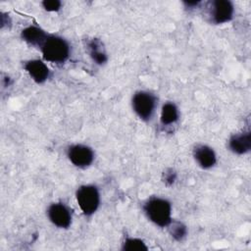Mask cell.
<instances>
[{
  "label": "cell",
  "mask_w": 251,
  "mask_h": 251,
  "mask_svg": "<svg viewBox=\"0 0 251 251\" xmlns=\"http://www.w3.org/2000/svg\"><path fill=\"white\" fill-rule=\"evenodd\" d=\"M164 182L166 185L171 186L175 183L176 179V173L173 170V169H169L164 173Z\"/></svg>",
  "instance_id": "obj_17"
},
{
  "label": "cell",
  "mask_w": 251,
  "mask_h": 251,
  "mask_svg": "<svg viewBox=\"0 0 251 251\" xmlns=\"http://www.w3.org/2000/svg\"><path fill=\"white\" fill-rule=\"evenodd\" d=\"M41 5L48 12H57L62 8V2L60 0H44L41 2Z\"/></svg>",
  "instance_id": "obj_16"
},
{
  "label": "cell",
  "mask_w": 251,
  "mask_h": 251,
  "mask_svg": "<svg viewBox=\"0 0 251 251\" xmlns=\"http://www.w3.org/2000/svg\"><path fill=\"white\" fill-rule=\"evenodd\" d=\"M86 50L91 60L97 65H104L108 61L103 42L98 38H91L86 43Z\"/></svg>",
  "instance_id": "obj_12"
},
{
  "label": "cell",
  "mask_w": 251,
  "mask_h": 251,
  "mask_svg": "<svg viewBox=\"0 0 251 251\" xmlns=\"http://www.w3.org/2000/svg\"><path fill=\"white\" fill-rule=\"evenodd\" d=\"M227 148L232 153L237 155H244L251 149V132L244 130L233 133L227 140Z\"/></svg>",
  "instance_id": "obj_10"
},
{
  "label": "cell",
  "mask_w": 251,
  "mask_h": 251,
  "mask_svg": "<svg viewBox=\"0 0 251 251\" xmlns=\"http://www.w3.org/2000/svg\"><path fill=\"white\" fill-rule=\"evenodd\" d=\"M123 251H147L148 247L145 242L137 237H126L122 243Z\"/></svg>",
  "instance_id": "obj_15"
},
{
  "label": "cell",
  "mask_w": 251,
  "mask_h": 251,
  "mask_svg": "<svg viewBox=\"0 0 251 251\" xmlns=\"http://www.w3.org/2000/svg\"><path fill=\"white\" fill-rule=\"evenodd\" d=\"M205 14L211 24H226L232 20L234 6L229 0H212L206 3Z\"/></svg>",
  "instance_id": "obj_5"
},
{
  "label": "cell",
  "mask_w": 251,
  "mask_h": 251,
  "mask_svg": "<svg viewBox=\"0 0 251 251\" xmlns=\"http://www.w3.org/2000/svg\"><path fill=\"white\" fill-rule=\"evenodd\" d=\"M192 155L197 165L203 170H209L217 163V155L214 149L206 144H196L193 147Z\"/></svg>",
  "instance_id": "obj_8"
},
{
  "label": "cell",
  "mask_w": 251,
  "mask_h": 251,
  "mask_svg": "<svg viewBox=\"0 0 251 251\" xmlns=\"http://www.w3.org/2000/svg\"><path fill=\"white\" fill-rule=\"evenodd\" d=\"M182 3H183V5L185 6V8H188V9H195V8H197L202 2H201V1H183Z\"/></svg>",
  "instance_id": "obj_18"
},
{
  "label": "cell",
  "mask_w": 251,
  "mask_h": 251,
  "mask_svg": "<svg viewBox=\"0 0 251 251\" xmlns=\"http://www.w3.org/2000/svg\"><path fill=\"white\" fill-rule=\"evenodd\" d=\"M76 203L85 216L93 215L100 205L99 189L94 184L80 185L75 191Z\"/></svg>",
  "instance_id": "obj_4"
},
{
  "label": "cell",
  "mask_w": 251,
  "mask_h": 251,
  "mask_svg": "<svg viewBox=\"0 0 251 251\" xmlns=\"http://www.w3.org/2000/svg\"><path fill=\"white\" fill-rule=\"evenodd\" d=\"M167 227L169 229L170 235L176 241H182L187 235V227L182 222L172 220Z\"/></svg>",
  "instance_id": "obj_14"
},
{
  "label": "cell",
  "mask_w": 251,
  "mask_h": 251,
  "mask_svg": "<svg viewBox=\"0 0 251 251\" xmlns=\"http://www.w3.org/2000/svg\"><path fill=\"white\" fill-rule=\"evenodd\" d=\"M49 33L37 25H28L21 31V37L27 44L34 46L38 49L42 46Z\"/></svg>",
  "instance_id": "obj_11"
},
{
  "label": "cell",
  "mask_w": 251,
  "mask_h": 251,
  "mask_svg": "<svg viewBox=\"0 0 251 251\" xmlns=\"http://www.w3.org/2000/svg\"><path fill=\"white\" fill-rule=\"evenodd\" d=\"M67 156L70 162L77 168L89 167L95 158L94 151L85 144H73L68 147Z\"/></svg>",
  "instance_id": "obj_6"
},
{
  "label": "cell",
  "mask_w": 251,
  "mask_h": 251,
  "mask_svg": "<svg viewBox=\"0 0 251 251\" xmlns=\"http://www.w3.org/2000/svg\"><path fill=\"white\" fill-rule=\"evenodd\" d=\"M49 221L59 228H68L72 225L73 212L69 206L63 202H54L47 209Z\"/></svg>",
  "instance_id": "obj_7"
},
{
  "label": "cell",
  "mask_w": 251,
  "mask_h": 251,
  "mask_svg": "<svg viewBox=\"0 0 251 251\" xmlns=\"http://www.w3.org/2000/svg\"><path fill=\"white\" fill-rule=\"evenodd\" d=\"M45 61L57 65L67 62L71 55V45L67 39L57 34H50L40 47Z\"/></svg>",
  "instance_id": "obj_2"
},
{
  "label": "cell",
  "mask_w": 251,
  "mask_h": 251,
  "mask_svg": "<svg viewBox=\"0 0 251 251\" xmlns=\"http://www.w3.org/2000/svg\"><path fill=\"white\" fill-rule=\"evenodd\" d=\"M179 119V112L177 106L174 102H166L161 110L160 122L163 126H170L175 125Z\"/></svg>",
  "instance_id": "obj_13"
},
{
  "label": "cell",
  "mask_w": 251,
  "mask_h": 251,
  "mask_svg": "<svg viewBox=\"0 0 251 251\" xmlns=\"http://www.w3.org/2000/svg\"><path fill=\"white\" fill-rule=\"evenodd\" d=\"M24 69L36 83H44L50 76V70L47 65L39 59H30L25 62Z\"/></svg>",
  "instance_id": "obj_9"
},
{
  "label": "cell",
  "mask_w": 251,
  "mask_h": 251,
  "mask_svg": "<svg viewBox=\"0 0 251 251\" xmlns=\"http://www.w3.org/2000/svg\"><path fill=\"white\" fill-rule=\"evenodd\" d=\"M131 107L135 115L143 122H149L157 107V97L146 90L136 91L131 98Z\"/></svg>",
  "instance_id": "obj_3"
},
{
  "label": "cell",
  "mask_w": 251,
  "mask_h": 251,
  "mask_svg": "<svg viewBox=\"0 0 251 251\" xmlns=\"http://www.w3.org/2000/svg\"><path fill=\"white\" fill-rule=\"evenodd\" d=\"M143 212L150 222L160 227H167L172 222V204L162 197L152 196L142 206Z\"/></svg>",
  "instance_id": "obj_1"
}]
</instances>
